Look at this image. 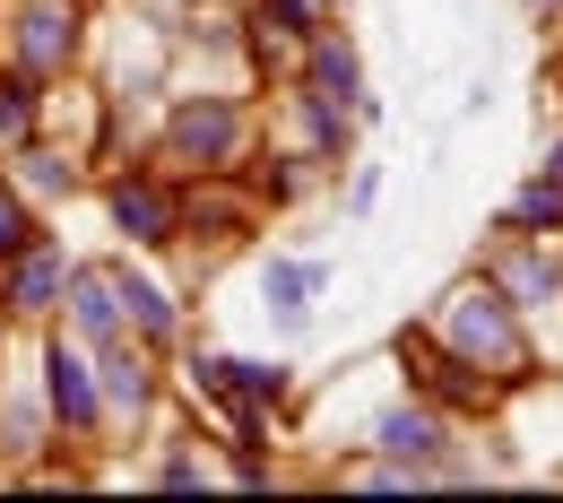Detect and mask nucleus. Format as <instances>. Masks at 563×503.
Listing matches in <instances>:
<instances>
[{"label": "nucleus", "mask_w": 563, "mask_h": 503, "mask_svg": "<svg viewBox=\"0 0 563 503\" xmlns=\"http://www.w3.org/2000/svg\"><path fill=\"white\" fill-rule=\"evenodd\" d=\"M261 147V113L243 87H183L165 96V122H156V156L174 174H243Z\"/></svg>", "instance_id": "1"}, {"label": "nucleus", "mask_w": 563, "mask_h": 503, "mask_svg": "<svg viewBox=\"0 0 563 503\" xmlns=\"http://www.w3.org/2000/svg\"><path fill=\"white\" fill-rule=\"evenodd\" d=\"M433 339H442V348H460L468 364H486L503 391H529V382H538L529 313L494 287V278H460V287L442 295V304H433Z\"/></svg>", "instance_id": "2"}, {"label": "nucleus", "mask_w": 563, "mask_h": 503, "mask_svg": "<svg viewBox=\"0 0 563 503\" xmlns=\"http://www.w3.org/2000/svg\"><path fill=\"white\" fill-rule=\"evenodd\" d=\"M96 200H104L113 234L131 252H174L183 243V174L165 156H104L96 165Z\"/></svg>", "instance_id": "3"}, {"label": "nucleus", "mask_w": 563, "mask_h": 503, "mask_svg": "<svg viewBox=\"0 0 563 503\" xmlns=\"http://www.w3.org/2000/svg\"><path fill=\"white\" fill-rule=\"evenodd\" d=\"M390 357H399V373H408V391L433 400L442 417H460V426H486V417H503V400H511L486 364H468L460 348H442L433 321H408V330L390 339Z\"/></svg>", "instance_id": "4"}, {"label": "nucleus", "mask_w": 563, "mask_h": 503, "mask_svg": "<svg viewBox=\"0 0 563 503\" xmlns=\"http://www.w3.org/2000/svg\"><path fill=\"white\" fill-rule=\"evenodd\" d=\"M87 44H96V0H0V62L62 87L78 78Z\"/></svg>", "instance_id": "5"}, {"label": "nucleus", "mask_w": 563, "mask_h": 503, "mask_svg": "<svg viewBox=\"0 0 563 503\" xmlns=\"http://www.w3.org/2000/svg\"><path fill=\"white\" fill-rule=\"evenodd\" d=\"M35 391L53 408V442H70V451H104L113 442L104 434V391H96V348H78L62 321L35 330Z\"/></svg>", "instance_id": "6"}, {"label": "nucleus", "mask_w": 563, "mask_h": 503, "mask_svg": "<svg viewBox=\"0 0 563 503\" xmlns=\"http://www.w3.org/2000/svg\"><path fill=\"white\" fill-rule=\"evenodd\" d=\"M261 192L243 183V174H183V243L174 252H191V270L209 278L225 252H243L252 234H261Z\"/></svg>", "instance_id": "7"}, {"label": "nucleus", "mask_w": 563, "mask_h": 503, "mask_svg": "<svg viewBox=\"0 0 563 503\" xmlns=\"http://www.w3.org/2000/svg\"><path fill=\"white\" fill-rule=\"evenodd\" d=\"M96 391H104V434H113V442H131V434L156 426V408H165L174 373H165L156 348H140V339L122 330V339H104V348H96Z\"/></svg>", "instance_id": "8"}, {"label": "nucleus", "mask_w": 563, "mask_h": 503, "mask_svg": "<svg viewBox=\"0 0 563 503\" xmlns=\"http://www.w3.org/2000/svg\"><path fill=\"white\" fill-rule=\"evenodd\" d=\"M355 451H382V460H399V469H417L424 486H433V469L460 451V417H442L433 400H390V408H373V426H364V442Z\"/></svg>", "instance_id": "9"}, {"label": "nucleus", "mask_w": 563, "mask_h": 503, "mask_svg": "<svg viewBox=\"0 0 563 503\" xmlns=\"http://www.w3.org/2000/svg\"><path fill=\"white\" fill-rule=\"evenodd\" d=\"M321 26H330V18H321L312 0H243V62L269 78V87H286L295 62H303V44H312Z\"/></svg>", "instance_id": "10"}, {"label": "nucleus", "mask_w": 563, "mask_h": 503, "mask_svg": "<svg viewBox=\"0 0 563 503\" xmlns=\"http://www.w3.org/2000/svg\"><path fill=\"white\" fill-rule=\"evenodd\" d=\"M62 278H70V252H62V234L44 226L26 252L0 261V313H9L18 330H44V321L62 313Z\"/></svg>", "instance_id": "11"}, {"label": "nucleus", "mask_w": 563, "mask_h": 503, "mask_svg": "<svg viewBox=\"0 0 563 503\" xmlns=\"http://www.w3.org/2000/svg\"><path fill=\"white\" fill-rule=\"evenodd\" d=\"M104 270H113V295H122V330H131L140 348H156V357H174V348L191 339V321H183L174 287H165L156 270H140V261H131V243H122Z\"/></svg>", "instance_id": "12"}, {"label": "nucleus", "mask_w": 563, "mask_h": 503, "mask_svg": "<svg viewBox=\"0 0 563 503\" xmlns=\"http://www.w3.org/2000/svg\"><path fill=\"white\" fill-rule=\"evenodd\" d=\"M477 278H494V287L511 295L529 321L563 304V261L547 252V243H538V234H494L486 252H477Z\"/></svg>", "instance_id": "13"}, {"label": "nucleus", "mask_w": 563, "mask_h": 503, "mask_svg": "<svg viewBox=\"0 0 563 503\" xmlns=\"http://www.w3.org/2000/svg\"><path fill=\"white\" fill-rule=\"evenodd\" d=\"M0 165H9V183H18V192H26L35 209H53V200H78V192L96 183L87 147H78V140H53V122H44V131H35L26 147H9Z\"/></svg>", "instance_id": "14"}, {"label": "nucleus", "mask_w": 563, "mask_h": 503, "mask_svg": "<svg viewBox=\"0 0 563 503\" xmlns=\"http://www.w3.org/2000/svg\"><path fill=\"white\" fill-rule=\"evenodd\" d=\"M295 87H312V96H330V105H347V113H382L373 105V87H364V53H355V35H347V18H330L312 44H303V62H295Z\"/></svg>", "instance_id": "15"}, {"label": "nucleus", "mask_w": 563, "mask_h": 503, "mask_svg": "<svg viewBox=\"0 0 563 503\" xmlns=\"http://www.w3.org/2000/svg\"><path fill=\"white\" fill-rule=\"evenodd\" d=\"M278 105H286V131H295V147H303V156H321L330 174H339V165H355V140H364V113L330 105V96H312V87H295V78L278 87Z\"/></svg>", "instance_id": "16"}, {"label": "nucleus", "mask_w": 563, "mask_h": 503, "mask_svg": "<svg viewBox=\"0 0 563 503\" xmlns=\"http://www.w3.org/2000/svg\"><path fill=\"white\" fill-rule=\"evenodd\" d=\"M53 321L70 330L78 348L122 339V295H113V270H104V261H70V278H62V313H53Z\"/></svg>", "instance_id": "17"}, {"label": "nucleus", "mask_w": 563, "mask_h": 503, "mask_svg": "<svg viewBox=\"0 0 563 503\" xmlns=\"http://www.w3.org/2000/svg\"><path fill=\"white\" fill-rule=\"evenodd\" d=\"M243 183L261 192V209H303V200L330 183V165H321V156H303V147L286 140V147H269V156H252V165H243Z\"/></svg>", "instance_id": "18"}, {"label": "nucleus", "mask_w": 563, "mask_h": 503, "mask_svg": "<svg viewBox=\"0 0 563 503\" xmlns=\"http://www.w3.org/2000/svg\"><path fill=\"white\" fill-rule=\"evenodd\" d=\"M44 451H53V408H44V391L0 382V469H35Z\"/></svg>", "instance_id": "19"}, {"label": "nucleus", "mask_w": 563, "mask_h": 503, "mask_svg": "<svg viewBox=\"0 0 563 503\" xmlns=\"http://www.w3.org/2000/svg\"><path fill=\"white\" fill-rule=\"evenodd\" d=\"M44 122H53V78L0 62V156H9V147H26Z\"/></svg>", "instance_id": "20"}, {"label": "nucleus", "mask_w": 563, "mask_h": 503, "mask_svg": "<svg viewBox=\"0 0 563 503\" xmlns=\"http://www.w3.org/2000/svg\"><path fill=\"white\" fill-rule=\"evenodd\" d=\"M321 278H330L321 261H286V252H269V261H261V304H269V321H278V330H303Z\"/></svg>", "instance_id": "21"}, {"label": "nucleus", "mask_w": 563, "mask_h": 503, "mask_svg": "<svg viewBox=\"0 0 563 503\" xmlns=\"http://www.w3.org/2000/svg\"><path fill=\"white\" fill-rule=\"evenodd\" d=\"M494 234H538V243H555V234H563V183H555V174H529V183L503 200Z\"/></svg>", "instance_id": "22"}, {"label": "nucleus", "mask_w": 563, "mask_h": 503, "mask_svg": "<svg viewBox=\"0 0 563 503\" xmlns=\"http://www.w3.org/2000/svg\"><path fill=\"white\" fill-rule=\"evenodd\" d=\"M225 382H234V408H261L278 417L295 400V364H252V357H225Z\"/></svg>", "instance_id": "23"}, {"label": "nucleus", "mask_w": 563, "mask_h": 503, "mask_svg": "<svg viewBox=\"0 0 563 503\" xmlns=\"http://www.w3.org/2000/svg\"><path fill=\"white\" fill-rule=\"evenodd\" d=\"M35 234H44V209H35V200L9 183V165H0V261H9V252H26Z\"/></svg>", "instance_id": "24"}, {"label": "nucleus", "mask_w": 563, "mask_h": 503, "mask_svg": "<svg viewBox=\"0 0 563 503\" xmlns=\"http://www.w3.org/2000/svg\"><path fill=\"white\" fill-rule=\"evenodd\" d=\"M209 478H217V469L191 451V442H165V460H156V486H165V495H200Z\"/></svg>", "instance_id": "25"}, {"label": "nucleus", "mask_w": 563, "mask_h": 503, "mask_svg": "<svg viewBox=\"0 0 563 503\" xmlns=\"http://www.w3.org/2000/svg\"><path fill=\"white\" fill-rule=\"evenodd\" d=\"M373 200H382V174H373V165H355V183H347V217H364Z\"/></svg>", "instance_id": "26"}, {"label": "nucleus", "mask_w": 563, "mask_h": 503, "mask_svg": "<svg viewBox=\"0 0 563 503\" xmlns=\"http://www.w3.org/2000/svg\"><path fill=\"white\" fill-rule=\"evenodd\" d=\"M538 174H555V183H563V140H547V156H538Z\"/></svg>", "instance_id": "27"}, {"label": "nucleus", "mask_w": 563, "mask_h": 503, "mask_svg": "<svg viewBox=\"0 0 563 503\" xmlns=\"http://www.w3.org/2000/svg\"><path fill=\"white\" fill-rule=\"evenodd\" d=\"M520 9H529V18H563V0H520Z\"/></svg>", "instance_id": "28"}, {"label": "nucleus", "mask_w": 563, "mask_h": 503, "mask_svg": "<svg viewBox=\"0 0 563 503\" xmlns=\"http://www.w3.org/2000/svg\"><path fill=\"white\" fill-rule=\"evenodd\" d=\"M9 339H18V321H9V313H0V357H9Z\"/></svg>", "instance_id": "29"}, {"label": "nucleus", "mask_w": 563, "mask_h": 503, "mask_svg": "<svg viewBox=\"0 0 563 503\" xmlns=\"http://www.w3.org/2000/svg\"><path fill=\"white\" fill-rule=\"evenodd\" d=\"M312 9H321V18H347V0H312Z\"/></svg>", "instance_id": "30"}]
</instances>
